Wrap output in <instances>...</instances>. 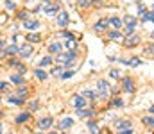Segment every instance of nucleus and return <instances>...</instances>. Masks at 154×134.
Masks as SVG:
<instances>
[{"instance_id":"nucleus-1","label":"nucleus","mask_w":154,"mask_h":134,"mask_svg":"<svg viewBox=\"0 0 154 134\" xmlns=\"http://www.w3.org/2000/svg\"><path fill=\"white\" fill-rule=\"evenodd\" d=\"M75 55H77L75 50L66 52V54H57V55H56V61H57L59 64H63V66H70V64H72V61L75 59Z\"/></svg>"},{"instance_id":"nucleus-2","label":"nucleus","mask_w":154,"mask_h":134,"mask_svg":"<svg viewBox=\"0 0 154 134\" xmlns=\"http://www.w3.org/2000/svg\"><path fill=\"white\" fill-rule=\"evenodd\" d=\"M97 89H99V97H102V98H106L109 95V86L106 81H97Z\"/></svg>"},{"instance_id":"nucleus-3","label":"nucleus","mask_w":154,"mask_h":134,"mask_svg":"<svg viewBox=\"0 0 154 134\" xmlns=\"http://www.w3.org/2000/svg\"><path fill=\"white\" fill-rule=\"evenodd\" d=\"M68 20L70 18H68V13L66 11H59L57 13V25L59 27H66L68 25Z\"/></svg>"},{"instance_id":"nucleus-4","label":"nucleus","mask_w":154,"mask_h":134,"mask_svg":"<svg viewBox=\"0 0 154 134\" xmlns=\"http://www.w3.org/2000/svg\"><path fill=\"white\" fill-rule=\"evenodd\" d=\"M122 88L125 89L127 93H134V81H133L131 77H124V81H122Z\"/></svg>"},{"instance_id":"nucleus-5","label":"nucleus","mask_w":154,"mask_h":134,"mask_svg":"<svg viewBox=\"0 0 154 134\" xmlns=\"http://www.w3.org/2000/svg\"><path fill=\"white\" fill-rule=\"evenodd\" d=\"M54 124V120H52V116H45V118H41L38 122V127L41 131H47V129H50V125Z\"/></svg>"},{"instance_id":"nucleus-6","label":"nucleus","mask_w":154,"mask_h":134,"mask_svg":"<svg viewBox=\"0 0 154 134\" xmlns=\"http://www.w3.org/2000/svg\"><path fill=\"white\" fill-rule=\"evenodd\" d=\"M138 43H140V38L136 34H131L127 40H124V46H127V48H133V46H136Z\"/></svg>"},{"instance_id":"nucleus-7","label":"nucleus","mask_w":154,"mask_h":134,"mask_svg":"<svg viewBox=\"0 0 154 134\" xmlns=\"http://www.w3.org/2000/svg\"><path fill=\"white\" fill-rule=\"evenodd\" d=\"M22 57H31L32 54V45L31 43H25V45H20V52H18Z\"/></svg>"},{"instance_id":"nucleus-8","label":"nucleus","mask_w":154,"mask_h":134,"mask_svg":"<svg viewBox=\"0 0 154 134\" xmlns=\"http://www.w3.org/2000/svg\"><path fill=\"white\" fill-rule=\"evenodd\" d=\"M108 22H109V25H113V27H115V31H120V27L124 25L122 18H118V16H111V18H109Z\"/></svg>"},{"instance_id":"nucleus-9","label":"nucleus","mask_w":154,"mask_h":134,"mask_svg":"<svg viewBox=\"0 0 154 134\" xmlns=\"http://www.w3.org/2000/svg\"><path fill=\"white\" fill-rule=\"evenodd\" d=\"M11 82H13V84H16V86L20 88V86H23V84H25V79H23L20 73H14V75H11Z\"/></svg>"},{"instance_id":"nucleus-10","label":"nucleus","mask_w":154,"mask_h":134,"mask_svg":"<svg viewBox=\"0 0 154 134\" xmlns=\"http://www.w3.org/2000/svg\"><path fill=\"white\" fill-rule=\"evenodd\" d=\"M74 106H75L77 109H84V106H86V98H84L82 95H77L75 98H74Z\"/></svg>"},{"instance_id":"nucleus-11","label":"nucleus","mask_w":154,"mask_h":134,"mask_svg":"<svg viewBox=\"0 0 154 134\" xmlns=\"http://www.w3.org/2000/svg\"><path fill=\"white\" fill-rule=\"evenodd\" d=\"M122 22H124L125 25H131V27H134V25L138 23V20H136V18H134L133 14H125V16L122 18Z\"/></svg>"},{"instance_id":"nucleus-12","label":"nucleus","mask_w":154,"mask_h":134,"mask_svg":"<svg viewBox=\"0 0 154 134\" xmlns=\"http://www.w3.org/2000/svg\"><path fill=\"white\" fill-rule=\"evenodd\" d=\"M109 40H113V41H122V43H124V34H122L120 31H109Z\"/></svg>"},{"instance_id":"nucleus-13","label":"nucleus","mask_w":154,"mask_h":134,"mask_svg":"<svg viewBox=\"0 0 154 134\" xmlns=\"http://www.w3.org/2000/svg\"><path fill=\"white\" fill-rule=\"evenodd\" d=\"M23 27L29 29V31H36V29L39 27V22L38 20H27V22L23 23Z\"/></svg>"},{"instance_id":"nucleus-14","label":"nucleus","mask_w":154,"mask_h":134,"mask_svg":"<svg viewBox=\"0 0 154 134\" xmlns=\"http://www.w3.org/2000/svg\"><path fill=\"white\" fill-rule=\"evenodd\" d=\"M108 25H109V22H108V20H100V22H97V23H95V31H97V32H102V31H106V29H108Z\"/></svg>"},{"instance_id":"nucleus-15","label":"nucleus","mask_w":154,"mask_h":134,"mask_svg":"<svg viewBox=\"0 0 154 134\" xmlns=\"http://www.w3.org/2000/svg\"><path fill=\"white\" fill-rule=\"evenodd\" d=\"M116 129H118V133H120V131H127V129H131V122L120 120V122H116Z\"/></svg>"},{"instance_id":"nucleus-16","label":"nucleus","mask_w":154,"mask_h":134,"mask_svg":"<svg viewBox=\"0 0 154 134\" xmlns=\"http://www.w3.org/2000/svg\"><path fill=\"white\" fill-rule=\"evenodd\" d=\"M56 11H57V5H50V4H47V5L43 7V13H45L47 16H52V14H56Z\"/></svg>"},{"instance_id":"nucleus-17","label":"nucleus","mask_w":154,"mask_h":134,"mask_svg":"<svg viewBox=\"0 0 154 134\" xmlns=\"http://www.w3.org/2000/svg\"><path fill=\"white\" fill-rule=\"evenodd\" d=\"M74 125V120L72 118H61V122H59V127L61 129H70Z\"/></svg>"},{"instance_id":"nucleus-18","label":"nucleus","mask_w":154,"mask_h":134,"mask_svg":"<svg viewBox=\"0 0 154 134\" xmlns=\"http://www.w3.org/2000/svg\"><path fill=\"white\" fill-rule=\"evenodd\" d=\"M75 113L79 118H91L93 116V111H88V109H77Z\"/></svg>"},{"instance_id":"nucleus-19","label":"nucleus","mask_w":154,"mask_h":134,"mask_svg":"<svg viewBox=\"0 0 154 134\" xmlns=\"http://www.w3.org/2000/svg\"><path fill=\"white\" fill-rule=\"evenodd\" d=\"M34 77H36L38 81H45V79L48 77V73H47L45 70H41V68H36V70H34Z\"/></svg>"},{"instance_id":"nucleus-20","label":"nucleus","mask_w":154,"mask_h":134,"mask_svg":"<svg viewBox=\"0 0 154 134\" xmlns=\"http://www.w3.org/2000/svg\"><path fill=\"white\" fill-rule=\"evenodd\" d=\"M5 55H14V54H18L20 52V46H16V45H11V46H5Z\"/></svg>"},{"instance_id":"nucleus-21","label":"nucleus","mask_w":154,"mask_h":134,"mask_svg":"<svg viewBox=\"0 0 154 134\" xmlns=\"http://www.w3.org/2000/svg\"><path fill=\"white\" fill-rule=\"evenodd\" d=\"M11 104H16V106H22L23 102H25V98H22V97H18V95H13V97H9L7 98Z\"/></svg>"},{"instance_id":"nucleus-22","label":"nucleus","mask_w":154,"mask_h":134,"mask_svg":"<svg viewBox=\"0 0 154 134\" xmlns=\"http://www.w3.org/2000/svg\"><path fill=\"white\" fill-rule=\"evenodd\" d=\"M29 118H31V115H29V113H22V115H18V116H16V124H18V125H22V124H25Z\"/></svg>"},{"instance_id":"nucleus-23","label":"nucleus","mask_w":154,"mask_h":134,"mask_svg":"<svg viewBox=\"0 0 154 134\" xmlns=\"http://www.w3.org/2000/svg\"><path fill=\"white\" fill-rule=\"evenodd\" d=\"M27 41H29V43H38V41H41V36H39L38 32H31V34L27 36Z\"/></svg>"},{"instance_id":"nucleus-24","label":"nucleus","mask_w":154,"mask_h":134,"mask_svg":"<svg viewBox=\"0 0 154 134\" xmlns=\"http://www.w3.org/2000/svg\"><path fill=\"white\" fill-rule=\"evenodd\" d=\"M61 48H63V45H61V43L48 45V52H50V54H57V52H61Z\"/></svg>"},{"instance_id":"nucleus-25","label":"nucleus","mask_w":154,"mask_h":134,"mask_svg":"<svg viewBox=\"0 0 154 134\" xmlns=\"http://www.w3.org/2000/svg\"><path fill=\"white\" fill-rule=\"evenodd\" d=\"M88 131L91 134H100V129H99V125H97L95 122H90V124H88Z\"/></svg>"},{"instance_id":"nucleus-26","label":"nucleus","mask_w":154,"mask_h":134,"mask_svg":"<svg viewBox=\"0 0 154 134\" xmlns=\"http://www.w3.org/2000/svg\"><path fill=\"white\" fill-rule=\"evenodd\" d=\"M122 63H125V64H129V66H140V64H142V61H140V59H136V57H133V59H129V61L122 59Z\"/></svg>"},{"instance_id":"nucleus-27","label":"nucleus","mask_w":154,"mask_h":134,"mask_svg":"<svg viewBox=\"0 0 154 134\" xmlns=\"http://www.w3.org/2000/svg\"><path fill=\"white\" fill-rule=\"evenodd\" d=\"M82 97H84V98H90V100H95V98H97L95 91H91V89H84V91H82Z\"/></svg>"},{"instance_id":"nucleus-28","label":"nucleus","mask_w":154,"mask_h":134,"mask_svg":"<svg viewBox=\"0 0 154 134\" xmlns=\"http://www.w3.org/2000/svg\"><path fill=\"white\" fill-rule=\"evenodd\" d=\"M65 46L72 52V50H75V46H77V40H66L65 41Z\"/></svg>"},{"instance_id":"nucleus-29","label":"nucleus","mask_w":154,"mask_h":134,"mask_svg":"<svg viewBox=\"0 0 154 134\" xmlns=\"http://www.w3.org/2000/svg\"><path fill=\"white\" fill-rule=\"evenodd\" d=\"M142 22H154V11H149L142 16Z\"/></svg>"},{"instance_id":"nucleus-30","label":"nucleus","mask_w":154,"mask_h":134,"mask_svg":"<svg viewBox=\"0 0 154 134\" xmlns=\"http://www.w3.org/2000/svg\"><path fill=\"white\" fill-rule=\"evenodd\" d=\"M48 64H52V57H50V55H45V57L39 61V66H48Z\"/></svg>"},{"instance_id":"nucleus-31","label":"nucleus","mask_w":154,"mask_h":134,"mask_svg":"<svg viewBox=\"0 0 154 134\" xmlns=\"http://www.w3.org/2000/svg\"><path fill=\"white\" fill-rule=\"evenodd\" d=\"M143 124L149 127H154V118L152 116H143Z\"/></svg>"},{"instance_id":"nucleus-32","label":"nucleus","mask_w":154,"mask_h":134,"mask_svg":"<svg viewBox=\"0 0 154 134\" xmlns=\"http://www.w3.org/2000/svg\"><path fill=\"white\" fill-rule=\"evenodd\" d=\"M16 18H18V20H25V22H27V11H18V13H16Z\"/></svg>"},{"instance_id":"nucleus-33","label":"nucleus","mask_w":154,"mask_h":134,"mask_svg":"<svg viewBox=\"0 0 154 134\" xmlns=\"http://www.w3.org/2000/svg\"><path fill=\"white\" fill-rule=\"evenodd\" d=\"M74 73H75V72H72V70H70V72H63V73H61V79H63V81H66V79H70Z\"/></svg>"},{"instance_id":"nucleus-34","label":"nucleus","mask_w":154,"mask_h":134,"mask_svg":"<svg viewBox=\"0 0 154 134\" xmlns=\"http://www.w3.org/2000/svg\"><path fill=\"white\" fill-rule=\"evenodd\" d=\"M109 75H111L113 79H120V70H118V68H113V70L109 72Z\"/></svg>"},{"instance_id":"nucleus-35","label":"nucleus","mask_w":154,"mask_h":134,"mask_svg":"<svg viewBox=\"0 0 154 134\" xmlns=\"http://www.w3.org/2000/svg\"><path fill=\"white\" fill-rule=\"evenodd\" d=\"M16 95H18V97H22V98H23V97H25V95H27V88H23V86H20V88H18V93H16Z\"/></svg>"},{"instance_id":"nucleus-36","label":"nucleus","mask_w":154,"mask_h":134,"mask_svg":"<svg viewBox=\"0 0 154 134\" xmlns=\"http://www.w3.org/2000/svg\"><path fill=\"white\" fill-rule=\"evenodd\" d=\"M111 106H115V107H122V106H124V102H122V98H113Z\"/></svg>"},{"instance_id":"nucleus-37","label":"nucleus","mask_w":154,"mask_h":134,"mask_svg":"<svg viewBox=\"0 0 154 134\" xmlns=\"http://www.w3.org/2000/svg\"><path fill=\"white\" fill-rule=\"evenodd\" d=\"M7 89H9V82L0 81V93H4V91H7Z\"/></svg>"},{"instance_id":"nucleus-38","label":"nucleus","mask_w":154,"mask_h":134,"mask_svg":"<svg viewBox=\"0 0 154 134\" xmlns=\"http://www.w3.org/2000/svg\"><path fill=\"white\" fill-rule=\"evenodd\" d=\"M20 61H16V59H9V66H14V68H20Z\"/></svg>"},{"instance_id":"nucleus-39","label":"nucleus","mask_w":154,"mask_h":134,"mask_svg":"<svg viewBox=\"0 0 154 134\" xmlns=\"http://www.w3.org/2000/svg\"><path fill=\"white\" fill-rule=\"evenodd\" d=\"M63 70H65L63 66H56V68L52 70V73H54V75H59V73H63Z\"/></svg>"},{"instance_id":"nucleus-40","label":"nucleus","mask_w":154,"mask_h":134,"mask_svg":"<svg viewBox=\"0 0 154 134\" xmlns=\"http://www.w3.org/2000/svg\"><path fill=\"white\" fill-rule=\"evenodd\" d=\"M133 31H134V27H131V25H125V29H124L125 34H133Z\"/></svg>"},{"instance_id":"nucleus-41","label":"nucleus","mask_w":154,"mask_h":134,"mask_svg":"<svg viewBox=\"0 0 154 134\" xmlns=\"http://www.w3.org/2000/svg\"><path fill=\"white\" fill-rule=\"evenodd\" d=\"M5 7H7V9H14V2H11V0H5Z\"/></svg>"},{"instance_id":"nucleus-42","label":"nucleus","mask_w":154,"mask_h":134,"mask_svg":"<svg viewBox=\"0 0 154 134\" xmlns=\"http://www.w3.org/2000/svg\"><path fill=\"white\" fill-rule=\"evenodd\" d=\"M7 18H9V16H7L5 13H2V14H0V23H5V22H7Z\"/></svg>"},{"instance_id":"nucleus-43","label":"nucleus","mask_w":154,"mask_h":134,"mask_svg":"<svg viewBox=\"0 0 154 134\" xmlns=\"http://www.w3.org/2000/svg\"><path fill=\"white\" fill-rule=\"evenodd\" d=\"M145 52H147V54H154V45H147Z\"/></svg>"},{"instance_id":"nucleus-44","label":"nucleus","mask_w":154,"mask_h":134,"mask_svg":"<svg viewBox=\"0 0 154 134\" xmlns=\"http://www.w3.org/2000/svg\"><path fill=\"white\" fill-rule=\"evenodd\" d=\"M90 4H91V0H79V5H82V7L84 5H90Z\"/></svg>"},{"instance_id":"nucleus-45","label":"nucleus","mask_w":154,"mask_h":134,"mask_svg":"<svg viewBox=\"0 0 154 134\" xmlns=\"http://www.w3.org/2000/svg\"><path fill=\"white\" fill-rule=\"evenodd\" d=\"M29 107H31V109H36V107H38V102H31Z\"/></svg>"},{"instance_id":"nucleus-46","label":"nucleus","mask_w":154,"mask_h":134,"mask_svg":"<svg viewBox=\"0 0 154 134\" xmlns=\"http://www.w3.org/2000/svg\"><path fill=\"white\" fill-rule=\"evenodd\" d=\"M2 48L5 50V40H0V50H2Z\"/></svg>"},{"instance_id":"nucleus-47","label":"nucleus","mask_w":154,"mask_h":134,"mask_svg":"<svg viewBox=\"0 0 154 134\" xmlns=\"http://www.w3.org/2000/svg\"><path fill=\"white\" fill-rule=\"evenodd\" d=\"M118 134H133V131H131V129H127V131H120Z\"/></svg>"},{"instance_id":"nucleus-48","label":"nucleus","mask_w":154,"mask_h":134,"mask_svg":"<svg viewBox=\"0 0 154 134\" xmlns=\"http://www.w3.org/2000/svg\"><path fill=\"white\" fill-rule=\"evenodd\" d=\"M4 57H5V52H4V50H0V59H4Z\"/></svg>"},{"instance_id":"nucleus-49","label":"nucleus","mask_w":154,"mask_h":134,"mask_svg":"<svg viewBox=\"0 0 154 134\" xmlns=\"http://www.w3.org/2000/svg\"><path fill=\"white\" fill-rule=\"evenodd\" d=\"M22 134H31V131H29V129H23V131H22Z\"/></svg>"},{"instance_id":"nucleus-50","label":"nucleus","mask_w":154,"mask_h":134,"mask_svg":"<svg viewBox=\"0 0 154 134\" xmlns=\"http://www.w3.org/2000/svg\"><path fill=\"white\" fill-rule=\"evenodd\" d=\"M0 134H4V127H2V124H0Z\"/></svg>"},{"instance_id":"nucleus-51","label":"nucleus","mask_w":154,"mask_h":134,"mask_svg":"<svg viewBox=\"0 0 154 134\" xmlns=\"http://www.w3.org/2000/svg\"><path fill=\"white\" fill-rule=\"evenodd\" d=\"M149 111H151V113H152V115H154V106H152V107H151V109H149Z\"/></svg>"},{"instance_id":"nucleus-52","label":"nucleus","mask_w":154,"mask_h":134,"mask_svg":"<svg viewBox=\"0 0 154 134\" xmlns=\"http://www.w3.org/2000/svg\"><path fill=\"white\" fill-rule=\"evenodd\" d=\"M151 38H152V40H154V32H152V34H151Z\"/></svg>"},{"instance_id":"nucleus-53","label":"nucleus","mask_w":154,"mask_h":134,"mask_svg":"<svg viewBox=\"0 0 154 134\" xmlns=\"http://www.w3.org/2000/svg\"><path fill=\"white\" fill-rule=\"evenodd\" d=\"M41 2H50V0H41Z\"/></svg>"},{"instance_id":"nucleus-54","label":"nucleus","mask_w":154,"mask_h":134,"mask_svg":"<svg viewBox=\"0 0 154 134\" xmlns=\"http://www.w3.org/2000/svg\"><path fill=\"white\" fill-rule=\"evenodd\" d=\"M48 134H57V133H48Z\"/></svg>"},{"instance_id":"nucleus-55","label":"nucleus","mask_w":154,"mask_h":134,"mask_svg":"<svg viewBox=\"0 0 154 134\" xmlns=\"http://www.w3.org/2000/svg\"><path fill=\"white\" fill-rule=\"evenodd\" d=\"M0 116H2V111H0Z\"/></svg>"}]
</instances>
